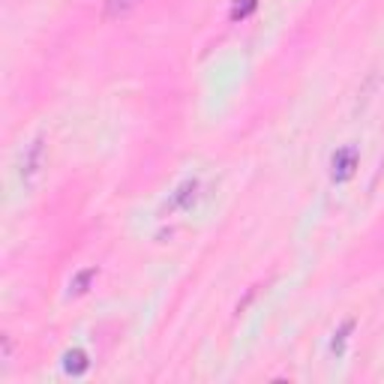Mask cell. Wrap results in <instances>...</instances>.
Instances as JSON below:
<instances>
[{
	"mask_svg": "<svg viewBox=\"0 0 384 384\" xmlns=\"http://www.w3.org/2000/svg\"><path fill=\"white\" fill-rule=\"evenodd\" d=\"M42 166H45V139L36 135V139L21 150V159H18V177H21L24 189L36 186V180L42 175Z\"/></svg>",
	"mask_w": 384,
	"mask_h": 384,
	"instance_id": "6da1fadb",
	"label": "cell"
},
{
	"mask_svg": "<svg viewBox=\"0 0 384 384\" xmlns=\"http://www.w3.org/2000/svg\"><path fill=\"white\" fill-rule=\"evenodd\" d=\"M354 168H358V148H340L333 153L331 159V177L336 184H342V180H349L354 175Z\"/></svg>",
	"mask_w": 384,
	"mask_h": 384,
	"instance_id": "7a4b0ae2",
	"label": "cell"
},
{
	"mask_svg": "<svg viewBox=\"0 0 384 384\" xmlns=\"http://www.w3.org/2000/svg\"><path fill=\"white\" fill-rule=\"evenodd\" d=\"M198 198V180H184L175 192H171V201L166 204V213H175V210H189Z\"/></svg>",
	"mask_w": 384,
	"mask_h": 384,
	"instance_id": "3957f363",
	"label": "cell"
},
{
	"mask_svg": "<svg viewBox=\"0 0 384 384\" xmlns=\"http://www.w3.org/2000/svg\"><path fill=\"white\" fill-rule=\"evenodd\" d=\"M67 372H72V376H81V372H87V367H90V360H87V351H81V349H72L69 354H67Z\"/></svg>",
	"mask_w": 384,
	"mask_h": 384,
	"instance_id": "277c9868",
	"label": "cell"
},
{
	"mask_svg": "<svg viewBox=\"0 0 384 384\" xmlns=\"http://www.w3.org/2000/svg\"><path fill=\"white\" fill-rule=\"evenodd\" d=\"M141 0H105V18H121L126 12H132Z\"/></svg>",
	"mask_w": 384,
	"mask_h": 384,
	"instance_id": "5b68a950",
	"label": "cell"
},
{
	"mask_svg": "<svg viewBox=\"0 0 384 384\" xmlns=\"http://www.w3.org/2000/svg\"><path fill=\"white\" fill-rule=\"evenodd\" d=\"M96 277V268H87V270H81L76 279H72V286H69V291L72 295H85L87 291V286H90V279Z\"/></svg>",
	"mask_w": 384,
	"mask_h": 384,
	"instance_id": "8992f818",
	"label": "cell"
},
{
	"mask_svg": "<svg viewBox=\"0 0 384 384\" xmlns=\"http://www.w3.org/2000/svg\"><path fill=\"white\" fill-rule=\"evenodd\" d=\"M255 6H259V0H234L232 18H234V21H243V18H250L255 12Z\"/></svg>",
	"mask_w": 384,
	"mask_h": 384,
	"instance_id": "52a82bcc",
	"label": "cell"
},
{
	"mask_svg": "<svg viewBox=\"0 0 384 384\" xmlns=\"http://www.w3.org/2000/svg\"><path fill=\"white\" fill-rule=\"evenodd\" d=\"M351 327H354V322H345V324L340 327V333H336V340H333V351H336V354H342V351H345V342H349Z\"/></svg>",
	"mask_w": 384,
	"mask_h": 384,
	"instance_id": "ba28073f",
	"label": "cell"
}]
</instances>
